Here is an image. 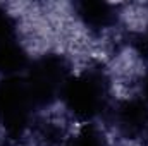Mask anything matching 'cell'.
I'll return each instance as SVG.
<instances>
[{"label": "cell", "instance_id": "cell-1", "mask_svg": "<svg viewBox=\"0 0 148 146\" xmlns=\"http://www.w3.org/2000/svg\"><path fill=\"white\" fill-rule=\"evenodd\" d=\"M103 69L114 100L129 102L141 93L147 77V62L136 46L122 43L103 64Z\"/></svg>", "mask_w": 148, "mask_h": 146}, {"label": "cell", "instance_id": "cell-2", "mask_svg": "<svg viewBox=\"0 0 148 146\" xmlns=\"http://www.w3.org/2000/svg\"><path fill=\"white\" fill-rule=\"evenodd\" d=\"M117 28L127 35L148 33V2H124L115 5Z\"/></svg>", "mask_w": 148, "mask_h": 146}, {"label": "cell", "instance_id": "cell-3", "mask_svg": "<svg viewBox=\"0 0 148 146\" xmlns=\"http://www.w3.org/2000/svg\"><path fill=\"white\" fill-rule=\"evenodd\" d=\"M107 146H148L145 141L136 139V138H126L117 134L115 131L107 136Z\"/></svg>", "mask_w": 148, "mask_h": 146}]
</instances>
